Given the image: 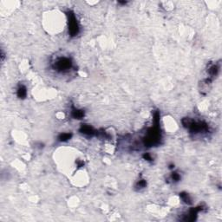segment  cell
Returning a JSON list of instances; mask_svg holds the SVG:
<instances>
[{"mask_svg":"<svg viewBox=\"0 0 222 222\" xmlns=\"http://www.w3.org/2000/svg\"><path fill=\"white\" fill-rule=\"evenodd\" d=\"M220 71V67L217 65V64H212L208 68V70L207 73L210 76V77H214L218 75V73Z\"/></svg>","mask_w":222,"mask_h":222,"instance_id":"cell-5","label":"cell"},{"mask_svg":"<svg viewBox=\"0 0 222 222\" xmlns=\"http://www.w3.org/2000/svg\"><path fill=\"white\" fill-rule=\"evenodd\" d=\"M17 96L20 99H24L27 96V90L26 87L24 85H20L17 90Z\"/></svg>","mask_w":222,"mask_h":222,"instance_id":"cell-6","label":"cell"},{"mask_svg":"<svg viewBox=\"0 0 222 222\" xmlns=\"http://www.w3.org/2000/svg\"><path fill=\"white\" fill-rule=\"evenodd\" d=\"M67 16H68L69 33L71 37H76L79 33V25L77 18L72 11H69Z\"/></svg>","mask_w":222,"mask_h":222,"instance_id":"cell-3","label":"cell"},{"mask_svg":"<svg viewBox=\"0 0 222 222\" xmlns=\"http://www.w3.org/2000/svg\"><path fill=\"white\" fill-rule=\"evenodd\" d=\"M80 132L85 135H89V136H93L94 135L96 134V131L91 126L86 124L82 125V127L80 128Z\"/></svg>","mask_w":222,"mask_h":222,"instance_id":"cell-4","label":"cell"},{"mask_svg":"<svg viewBox=\"0 0 222 222\" xmlns=\"http://www.w3.org/2000/svg\"><path fill=\"white\" fill-rule=\"evenodd\" d=\"M171 179H172V181H173L174 182H177V181H179L181 180V175H180L179 173L174 172V173L172 174V175H171Z\"/></svg>","mask_w":222,"mask_h":222,"instance_id":"cell-11","label":"cell"},{"mask_svg":"<svg viewBox=\"0 0 222 222\" xmlns=\"http://www.w3.org/2000/svg\"><path fill=\"white\" fill-rule=\"evenodd\" d=\"M71 137V133H64V134H61L58 136V141L59 142H66V141L70 140Z\"/></svg>","mask_w":222,"mask_h":222,"instance_id":"cell-9","label":"cell"},{"mask_svg":"<svg viewBox=\"0 0 222 222\" xmlns=\"http://www.w3.org/2000/svg\"><path fill=\"white\" fill-rule=\"evenodd\" d=\"M73 68V63L70 57H62L53 63V69L59 73H67Z\"/></svg>","mask_w":222,"mask_h":222,"instance_id":"cell-2","label":"cell"},{"mask_svg":"<svg viewBox=\"0 0 222 222\" xmlns=\"http://www.w3.org/2000/svg\"><path fill=\"white\" fill-rule=\"evenodd\" d=\"M180 196H181V200H182L184 202L186 203V204H192L193 201H192V198L190 197V195L188 194H187V193H181L180 194Z\"/></svg>","mask_w":222,"mask_h":222,"instance_id":"cell-8","label":"cell"},{"mask_svg":"<svg viewBox=\"0 0 222 222\" xmlns=\"http://www.w3.org/2000/svg\"><path fill=\"white\" fill-rule=\"evenodd\" d=\"M143 158L145 160H147V161H149V162H151L152 160H153V158L151 156L150 154H149V153H147V154H145L143 155Z\"/></svg>","mask_w":222,"mask_h":222,"instance_id":"cell-12","label":"cell"},{"mask_svg":"<svg viewBox=\"0 0 222 222\" xmlns=\"http://www.w3.org/2000/svg\"><path fill=\"white\" fill-rule=\"evenodd\" d=\"M71 116L74 119H82L84 116V111L77 109H73L71 111Z\"/></svg>","mask_w":222,"mask_h":222,"instance_id":"cell-7","label":"cell"},{"mask_svg":"<svg viewBox=\"0 0 222 222\" xmlns=\"http://www.w3.org/2000/svg\"><path fill=\"white\" fill-rule=\"evenodd\" d=\"M161 140H162V135L159 129V127L158 125H155L148 131V134L144 139V144L147 147H155L160 144Z\"/></svg>","mask_w":222,"mask_h":222,"instance_id":"cell-1","label":"cell"},{"mask_svg":"<svg viewBox=\"0 0 222 222\" xmlns=\"http://www.w3.org/2000/svg\"><path fill=\"white\" fill-rule=\"evenodd\" d=\"M146 186H147V181H146L145 180H140V181L137 182V184H136V188H137V189L144 188H146Z\"/></svg>","mask_w":222,"mask_h":222,"instance_id":"cell-10","label":"cell"}]
</instances>
